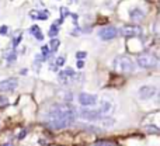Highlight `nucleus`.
Masks as SVG:
<instances>
[{
  "label": "nucleus",
  "mask_w": 160,
  "mask_h": 146,
  "mask_svg": "<svg viewBox=\"0 0 160 146\" xmlns=\"http://www.w3.org/2000/svg\"><path fill=\"white\" fill-rule=\"evenodd\" d=\"M30 33H31V35H34L37 39H39V41L44 39V35H42V33H41V28H39L38 25H32V27L30 28Z\"/></svg>",
  "instance_id": "14"
},
{
  "label": "nucleus",
  "mask_w": 160,
  "mask_h": 146,
  "mask_svg": "<svg viewBox=\"0 0 160 146\" xmlns=\"http://www.w3.org/2000/svg\"><path fill=\"white\" fill-rule=\"evenodd\" d=\"M97 110H98V113L101 114L102 117H105L114 110V103L110 101V100H102V101L100 103V107L97 108Z\"/></svg>",
  "instance_id": "11"
},
{
  "label": "nucleus",
  "mask_w": 160,
  "mask_h": 146,
  "mask_svg": "<svg viewBox=\"0 0 160 146\" xmlns=\"http://www.w3.org/2000/svg\"><path fill=\"white\" fill-rule=\"evenodd\" d=\"M129 16L133 21H141V20L145 18V13L141 8H132V10L129 11Z\"/></svg>",
  "instance_id": "13"
},
{
  "label": "nucleus",
  "mask_w": 160,
  "mask_h": 146,
  "mask_svg": "<svg viewBox=\"0 0 160 146\" xmlns=\"http://www.w3.org/2000/svg\"><path fill=\"white\" fill-rule=\"evenodd\" d=\"M59 45H61V41H59L58 38H52V41H51V44H49V49L52 51V52H56Z\"/></svg>",
  "instance_id": "15"
},
{
  "label": "nucleus",
  "mask_w": 160,
  "mask_h": 146,
  "mask_svg": "<svg viewBox=\"0 0 160 146\" xmlns=\"http://www.w3.org/2000/svg\"><path fill=\"white\" fill-rule=\"evenodd\" d=\"M8 104V98L7 97H4V96H0V108H3V107H6V105Z\"/></svg>",
  "instance_id": "20"
},
{
  "label": "nucleus",
  "mask_w": 160,
  "mask_h": 146,
  "mask_svg": "<svg viewBox=\"0 0 160 146\" xmlns=\"http://www.w3.org/2000/svg\"><path fill=\"white\" fill-rule=\"evenodd\" d=\"M21 38H22V35H21V34H18V35H17L16 38L13 39V48H16L17 45L20 44V41H21Z\"/></svg>",
  "instance_id": "24"
},
{
  "label": "nucleus",
  "mask_w": 160,
  "mask_h": 146,
  "mask_svg": "<svg viewBox=\"0 0 160 146\" xmlns=\"http://www.w3.org/2000/svg\"><path fill=\"white\" fill-rule=\"evenodd\" d=\"M51 52H52V51L49 49V48L47 47V45H44V47H42V61H47V59H49L51 58Z\"/></svg>",
  "instance_id": "16"
},
{
  "label": "nucleus",
  "mask_w": 160,
  "mask_h": 146,
  "mask_svg": "<svg viewBox=\"0 0 160 146\" xmlns=\"http://www.w3.org/2000/svg\"><path fill=\"white\" fill-rule=\"evenodd\" d=\"M118 34H119V31L117 30L115 27H111V25H108V27H102L101 30L98 31V37L101 39H105V41H110V39L117 38Z\"/></svg>",
  "instance_id": "6"
},
{
  "label": "nucleus",
  "mask_w": 160,
  "mask_h": 146,
  "mask_svg": "<svg viewBox=\"0 0 160 146\" xmlns=\"http://www.w3.org/2000/svg\"><path fill=\"white\" fill-rule=\"evenodd\" d=\"M58 33H59L58 24H52V25H51V28H49V31H48V35L52 37V38H55V37L58 35Z\"/></svg>",
  "instance_id": "17"
},
{
  "label": "nucleus",
  "mask_w": 160,
  "mask_h": 146,
  "mask_svg": "<svg viewBox=\"0 0 160 146\" xmlns=\"http://www.w3.org/2000/svg\"><path fill=\"white\" fill-rule=\"evenodd\" d=\"M83 74L76 73L73 69H65L62 72H59L58 74V80L65 86H70V84H79L80 82H83Z\"/></svg>",
  "instance_id": "3"
},
{
  "label": "nucleus",
  "mask_w": 160,
  "mask_h": 146,
  "mask_svg": "<svg viewBox=\"0 0 160 146\" xmlns=\"http://www.w3.org/2000/svg\"><path fill=\"white\" fill-rule=\"evenodd\" d=\"M158 93V88L155 86H142L139 88V96H141L142 100H149V98H153Z\"/></svg>",
  "instance_id": "10"
},
{
  "label": "nucleus",
  "mask_w": 160,
  "mask_h": 146,
  "mask_svg": "<svg viewBox=\"0 0 160 146\" xmlns=\"http://www.w3.org/2000/svg\"><path fill=\"white\" fill-rule=\"evenodd\" d=\"M76 119L75 108L70 104H55L48 110L45 122L52 129H63L73 124Z\"/></svg>",
  "instance_id": "1"
},
{
  "label": "nucleus",
  "mask_w": 160,
  "mask_h": 146,
  "mask_svg": "<svg viewBox=\"0 0 160 146\" xmlns=\"http://www.w3.org/2000/svg\"><path fill=\"white\" fill-rule=\"evenodd\" d=\"M63 63H65V56H59V58L55 61V63H53L52 69H53V70H56V69H58V68L63 66Z\"/></svg>",
  "instance_id": "19"
},
{
  "label": "nucleus",
  "mask_w": 160,
  "mask_h": 146,
  "mask_svg": "<svg viewBox=\"0 0 160 146\" xmlns=\"http://www.w3.org/2000/svg\"><path fill=\"white\" fill-rule=\"evenodd\" d=\"M79 103L84 107H90V105H96L98 103V98L94 94H88V93H82L79 94Z\"/></svg>",
  "instance_id": "9"
},
{
  "label": "nucleus",
  "mask_w": 160,
  "mask_h": 146,
  "mask_svg": "<svg viewBox=\"0 0 160 146\" xmlns=\"http://www.w3.org/2000/svg\"><path fill=\"white\" fill-rule=\"evenodd\" d=\"M30 17L32 20H47L49 17V11L48 10H32L30 13Z\"/></svg>",
  "instance_id": "12"
},
{
  "label": "nucleus",
  "mask_w": 160,
  "mask_h": 146,
  "mask_svg": "<svg viewBox=\"0 0 160 146\" xmlns=\"http://www.w3.org/2000/svg\"><path fill=\"white\" fill-rule=\"evenodd\" d=\"M61 14H62V16H61V20H62V21H63V18H65L66 16H70V13L66 10V7H62V8H61Z\"/></svg>",
  "instance_id": "22"
},
{
  "label": "nucleus",
  "mask_w": 160,
  "mask_h": 146,
  "mask_svg": "<svg viewBox=\"0 0 160 146\" xmlns=\"http://www.w3.org/2000/svg\"><path fill=\"white\" fill-rule=\"evenodd\" d=\"M79 115L82 117L86 121H91V122H97L102 118V115L98 113V110H80Z\"/></svg>",
  "instance_id": "7"
},
{
  "label": "nucleus",
  "mask_w": 160,
  "mask_h": 146,
  "mask_svg": "<svg viewBox=\"0 0 160 146\" xmlns=\"http://www.w3.org/2000/svg\"><path fill=\"white\" fill-rule=\"evenodd\" d=\"M3 146H11L10 143H6V145H3Z\"/></svg>",
  "instance_id": "30"
},
{
  "label": "nucleus",
  "mask_w": 160,
  "mask_h": 146,
  "mask_svg": "<svg viewBox=\"0 0 160 146\" xmlns=\"http://www.w3.org/2000/svg\"><path fill=\"white\" fill-rule=\"evenodd\" d=\"M83 66H84V62L80 61V59H79V62H78V68H79V69H82Z\"/></svg>",
  "instance_id": "29"
},
{
  "label": "nucleus",
  "mask_w": 160,
  "mask_h": 146,
  "mask_svg": "<svg viewBox=\"0 0 160 146\" xmlns=\"http://www.w3.org/2000/svg\"><path fill=\"white\" fill-rule=\"evenodd\" d=\"M17 86H18V79H17V77H8V79L0 82V91H3V93H10V91L16 90Z\"/></svg>",
  "instance_id": "5"
},
{
  "label": "nucleus",
  "mask_w": 160,
  "mask_h": 146,
  "mask_svg": "<svg viewBox=\"0 0 160 146\" xmlns=\"http://www.w3.org/2000/svg\"><path fill=\"white\" fill-rule=\"evenodd\" d=\"M93 146H114L111 142H107V141H100V142H96Z\"/></svg>",
  "instance_id": "21"
},
{
  "label": "nucleus",
  "mask_w": 160,
  "mask_h": 146,
  "mask_svg": "<svg viewBox=\"0 0 160 146\" xmlns=\"http://www.w3.org/2000/svg\"><path fill=\"white\" fill-rule=\"evenodd\" d=\"M101 124L104 125V127H112L114 124H115V119H112V118H107V117H102L101 119Z\"/></svg>",
  "instance_id": "18"
},
{
  "label": "nucleus",
  "mask_w": 160,
  "mask_h": 146,
  "mask_svg": "<svg viewBox=\"0 0 160 146\" xmlns=\"http://www.w3.org/2000/svg\"><path fill=\"white\" fill-rule=\"evenodd\" d=\"M86 55H87V53H86V52H82V51H79V52L76 53L78 59H84V58H86Z\"/></svg>",
  "instance_id": "27"
},
{
  "label": "nucleus",
  "mask_w": 160,
  "mask_h": 146,
  "mask_svg": "<svg viewBox=\"0 0 160 146\" xmlns=\"http://www.w3.org/2000/svg\"><path fill=\"white\" fill-rule=\"evenodd\" d=\"M136 63L142 69H155L159 66V59L152 53H143V55L138 56Z\"/></svg>",
  "instance_id": "4"
},
{
  "label": "nucleus",
  "mask_w": 160,
  "mask_h": 146,
  "mask_svg": "<svg viewBox=\"0 0 160 146\" xmlns=\"http://www.w3.org/2000/svg\"><path fill=\"white\" fill-rule=\"evenodd\" d=\"M146 131H148V132H150V133H159V128L158 127H153V125L148 127Z\"/></svg>",
  "instance_id": "25"
},
{
  "label": "nucleus",
  "mask_w": 160,
  "mask_h": 146,
  "mask_svg": "<svg viewBox=\"0 0 160 146\" xmlns=\"http://www.w3.org/2000/svg\"><path fill=\"white\" fill-rule=\"evenodd\" d=\"M112 66L117 72L119 73H124V74H128V73H132L135 70V63L127 55H121V56H117L112 62Z\"/></svg>",
  "instance_id": "2"
},
{
  "label": "nucleus",
  "mask_w": 160,
  "mask_h": 146,
  "mask_svg": "<svg viewBox=\"0 0 160 146\" xmlns=\"http://www.w3.org/2000/svg\"><path fill=\"white\" fill-rule=\"evenodd\" d=\"M16 58H17V55H16V51H14V52H10V55H7V61H8V63H11V62H14V61H16Z\"/></svg>",
  "instance_id": "23"
},
{
  "label": "nucleus",
  "mask_w": 160,
  "mask_h": 146,
  "mask_svg": "<svg viewBox=\"0 0 160 146\" xmlns=\"http://www.w3.org/2000/svg\"><path fill=\"white\" fill-rule=\"evenodd\" d=\"M25 135H27V131H25V129H24V131H21V133L18 135V139H22Z\"/></svg>",
  "instance_id": "28"
},
{
  "label": "nucleus",
  "mask_w": 160,
  "mask_h": 146,
  "mask_svg": "<svg viewBox=\"0 0 160 146\" xmlns=\"http://www.w3.org/2000/svg\"><path fill=\"white\" fill-rule=\"evenodd\" d=\"M8 34V27L7 25H2L0 27V35H7Z\"/></svg>",
  "instance_id": "26"
},
{
  "label": "nucleus",
  "mask_w": 160,
  "mask_h": 146,
  "mask_svg": "<svg viewBox=\"0 0 160 146\" xmlns=\"http://www.w3.org/2000/svg\"><path fill=\"white\" fill-rule=\"evenodd\" d=\"M143 30L139 25H124L121 28V34L124 37H141Z\"/></svg>",
  "instance_id": "8"
}]
</instances>
